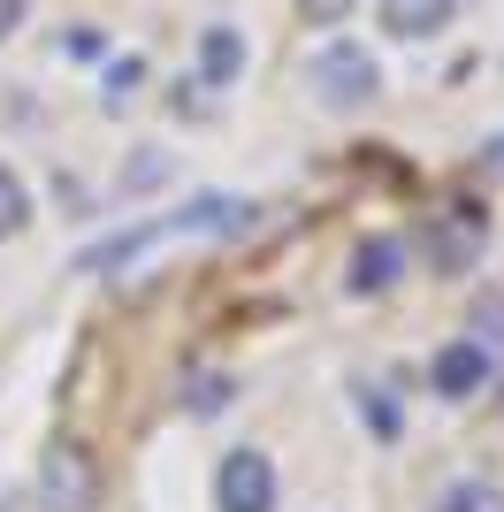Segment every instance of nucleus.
I'll return each instance as SVG.
<instances>
[{
	"label": "nucleus",
	"mask_w": 504,
	"mask_h": 512,
	"mask_svg": "<svg viewBox=\"0 0 504 512\" xmlns=\"http://www.w3.org/2000/svg\"><path fill=\"white\" fill-rule=\"evenodd\" d=\"M31 497H39V512H100V459H92L77 436H54V444L39 451Z\"/></svg>",
	"instance_id": "1"
},
{
	"label": "nucleus",
	"mask_w": 504,
	"mask_h": 512,
	"mask_svg": "<svg viewBox=\"0 0 504 512\" xmlns=\"http://www.w3.org/2000/svg\"><path fill=\"white\" fill-rule=\"evenodd\" d=\"M314 92H321V107H367L382 92L375 54H367L359 39H329L314 54Z\"/></svg>",
	"instance_id": "2"
},
{
	"label": "nucleus",
	"mask_w": 504,
	"mask_h": 512,
	"mask_svg": "<svg viewBox=\"0 0 504 512\" xmlns=\"http://www.w3.org/2000/svg\"><path fill=\"white\" fill-rule=\"evenodd\" d=\"M275 497H283V482H275V459L268 451H230L222 467H214V505L222 512H275Z\"/></svg>",
	"instance_id": "3"
},
{
	"label": "nucleus",
	"mask_w": 504,
	"mask_h": 512,
	"mask_svg": "<svg viewBox=\"0 0 504 512\" xmlns=\"http://www.w3.org/2000/svg\"><path fill=\"white\" fill-rule=\"evenodd\" d=\"M489 367H497V360H489L474 337H451L436 360H428V383H436V398L466 406V398H482V390H489Z\"/></svg>",
	"instance_id": "4"
},
{
	"label": "nucleus",
	"mask_w": 504,
	"mask_h": 512,
	"mask_svg": "<svg viewBox=\"0 0 504 512\" xmlns=\"http://www.w3.org/2000/svg\"><path fill=\"white\" fill-rule=\"evenodd\" d=\"M245 77V31L237 23H207L199 31V92H230Z\"/></svg>",
	"instance_id": "5"
},
{
	"label": "nucleus",
	"mask_w": 504,
	"mask_h": 512,
	"mask_svg": "<svg viewBox=\"0 0 504 512\" xmlns=\"http://www.w3.org/2000/svg\"><path fill=\"white\" fill-rule=\"evenodd\" d=\"M398 276H405V237H390V230L359 237V253H352V291L359 299H382Z\"/></svg>",
	"instance_id": "6"
},
{
	"label": "nucleus",
	"mask_w": 504,
	"mask_h": 512,
	"mask_svg": "<svg viewBox=\"0 0 504 512\" xmlns=\"http://www.w3.org/2000/svg\"><path fill=\"white\" fill-rule=\"evenodd\" d=\"M451 8L459 0H382V31L390 39H436V31H451Z\"/></svg>",
	"instance_id": "7"
},
{
	"label": "nucleus",
	"mask_w": 504,
	"mask_h": 512,
	"mask_svg": "<svg viewBox=\"0 0 504 512\" xmlns=\"http://www.w3.org/2000/svg\"><path fill=\"white\" fill-rule=\"evenodd\" d=\"M474 260H482V214L459 207V214L436 230V268H443V276H466Z\"/></svg>",
	"instance_id": "8"
},
{
	"label": "nucleus",
	"mask_w": 504,
	"mask_h": 512,
	"mask_svg": "<svg viewBox=\"0 0 504 512\" xmlns=\"http://www.w3.org/2000/svg\"><path fill=\"white\" fill-rule=\"evenodd\" d=\"M23 230H31V184L16 169H0V245L23 237Z\"/></svg>",
	"instance_id": "9"
},
{
	"label": "nucleus",
	"mask_w": 504,
	"mask_h": 512,
	"mask_svg": "<svg viewBox=\"0 0 504 512\" xmlns=\"http://www.w3.org/2000/svg\"><path fill=\"white\" fill-rule=\"evenodd\" d=\"M436 512H504V490L482 482V474H466V482H451V490L436 497Z\"/></svg>",
	"instance_id": "10"
},
{
	"label": "nucleus",
	"mask_w": 504,
	"mask_h": 512,
	"mask_svg": "<svg viewBox=\"0 0 504 512\" xmlns=\"http://www.w3.org/2000/svg\"><path fill=\"white\" fill-rule=\"evenodd\" d=\"M466 337L482 344L489 360L504 352V299H497V291H482V299H474V321H466Z\"/></svg>",
	"instance_id": "11"
},
{
	"label": "nucleus",
	"mask_w": 504,
	"mask_h": 512,
	"mask_svg": "<svg viewBox=\"0 0 504 512\" xmlns=\"http://www.w3.org/2000/svg\"><path fill=\"white\" fill-rule=\"evenodd\" d=\"M161 176H168V153H161V161H153V153H138V161L123 169V192H153Z\"/></svg>",
	"instance_id": "12"
},
{
	"label": "nucleus",
	"mask_w": 504,
	"mask_h": 512,
	"mask_svg": "<svg viewBox=\"0 0 504 512\" xmlns=\"http://www.w3.org/2000/svg\"><path fill=\"white\" fill-rule=\"evenodd\" d=\"M291 8H298L306 23H321V31H329V23H344V16H352L359 0H291Z\"/></svg>",
	"instance_id": "13"
},
{
	"label": "nucleus",
	"mask_w": 504,
	"mask_h": 512,
	"mask_svg": "<svg viewBox=\"0 0 504 512\" xmlns=\"http://www.w3.org/2000/svg\"><path fill=\"white\" fill-rule=\"evenodd\" d=\"M69 54H77V62H107V39H92V23H69Z\"/></svg>",
	"instance_id": "14"
},
{
	"label": "nucleus",
	"mask_w": 504,
	"mask_h": 512,
	"mask_svg": "<svg viewBox=\"0 0 504 512\" xmlns=\"http://www.w3.org/2000/svg\"><path fill=\"white\" fill-rule=\"evenodd\" d=\"M214 406H230V375H222V383H199V390H191V413H214Z\"/></svg>",
	"instance_id": "15"
},
{
	"label": "nucleus",
	"mask_w": 504,
	"mask_h": 512,
	"mask_svg": "<svg viewBox=\"0 0 504 512\" xmlns=\"http://www.w3.org/2000/svg\"><path fill=\"white\" fill-rule=\"evenodd\" d=\"M23 16H31V0H0V46L23 31Z\"/></svg>",
	"instance_id": "16"
},
{
	"label": "nucleus",
	"mask_w": 504,
	"mask_h": 512,
	"mask_svg": "<svg viewBox=\"0 0 504 512\" xmlns=\"http://www.w3.org/2000/svg\"><path fill=\"white\" fill-rule=\"evenodd\" d=\"M489 169H504V138H497V146H489Z\"/></svg>",
	"instance_id": "17"
}]
</instances>
